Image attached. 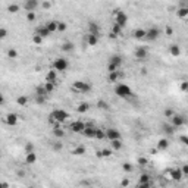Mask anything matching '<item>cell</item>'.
Returning a JSON list of instances; mask_svg holds the SVG:
<instances>
[{
  "label": "cell",
  "mask_w": 188,
  "mask_h": 188,
  "mask_svg": "<svg viewBox=\"0 0 188 188\" xmlns=\"http://www.w3.org/2000/svg\"><path fill=\"white\" fill-rule=\"evenodd\" d=\"M115 94L121 98H129L132 94H134V91H132V88L129 85H126V84H116V87H115Z\"/></svg>",
  "instance_id": "cell-1"
},
{
  "label": "cell",
  "mask_w": 188,
  "mask_h": 188,
  "mask_svg": "<svg viewBox=\"0 0 188 188\" xmlns=\"http://www.w3.org/2000/svg\"><path fill=\"white\" fill-rule=\"evenodd\" d=\"M113 15H115V24L119 25L121 28H125L126 24H128V16H126V13L122 12V10H119V9H116L113 10Z\"/></svg>",
  "instance_id": "cell-2"
},
{
  "label": "cell",
  "mask_w": 188,
  "mask_h": 188,
  "mask_svg": "<svg viewBox=\"0 0 188 188\" xmlns=\"http://www.w3.org/2000/svg\"><path fill=\"white\" fill-rule=\"evenodd\" d=\"M49 116L55 119V122H57V123H63L66 119L69 118V113H68L66 110H63V109H56V110H53V112H51Z\"/></svg>",
  "instance_id": "cell-3"
},
{
  "label": "cell",
  "mask_w": 188,
  "mask_h": 188,
  "mask_svg": "<svg viewBox=\"0 0 188 188\" xmlns=\"http://www.w3.org/2000/svg\"><path fill=\"white\" fill-rule=\"evenodd\" d=\"M69 68V62L66 60L65 57H57L55 59V62H53V69L55 71H59V72H65L66 69Z\"/></svg>",
  "instance_id": "cell-4"
},
{
  "label": "cell",
  "mask_w": 188,
  "mask_h": 188,
  "mask_svg": "<svg viewBox=\"0 0 188 188\" xmlns=\"http://www.w3.org/2000/svg\"><path fill=\"white\" fill-rule=\"evenodd\" d=\"M72 90L76 91V93H81V94H85L91 90V85L85 81H75L72 84Z\"/></svg>",
  "instance_id": "cell-5"
},
{
  "label": "cell",
  "mask_w": 188,
  "mask_h": 188,
  "mask_svg": "<svg viewBox=\"0 0 188 188\" xmlns=\"http://www.w3.org/2000/svg\"><path fill=\"white\" fill-rule=\"evenodd\" d=\"M187 123V118L184 115L181 113H175L173 116L171 118V125L173 128H179V126H184Z\"/></svg>",
  "instance_id": "cell-6"
},
{
  "label": "cell",
  "mask_w": 188,
  "mask_h": 188,
  "mask_svg": "<svg viewBox=\"0 0 188 188\" xmlns=\"http://www.w3.org/2000/svg\"><path fill=\"white\" fill-rule=\"evenodd\" d=\"M159 37H160V30H159L157 27H151V28L146 30V40L154 41V40H157Z\"/></svg>",
  "instance_id": "cell-7"
},
{
  "label": "cell",
  "mask_w": 188,
  "mask_h": 188,
  "mask_svg": "<svg viewBox=\"0 0 188 188\" xmlns=\"http://www.w3.org/2000/svg\"><path fill=\"white\" fill-rule=\"evenodd\" d=\"M105 134H106V138L109 140V141H113V140H122L121 132L118 131L116 128H107L106 131H105Z\"/></svg>",
  "instance_id": "cell-8"
},
{
  "label": "cell",
  "mask_w": 188,
  "mask_h": 188,
  "mask_svg": "<svg viewBox=\"0 0 188 188\" xmlns=\"http://www.w3.org/2000/svg\"><path fill=\"white\" fill-rule=\"evenodd\" d=\"M85 126H87V123H84L82 121H75L69 125V129L75 134H82V131L85 129Z\"/></svg>",
  "instance_id": "cell-9"
},
{
  "label": "cell",
  "mask_w": 188,
  "mask_h": 188,
  "mask_svg": "<svg viewBox=\"0 0 188 188\" xmlns=\"http://www.w3.org/2000/svg\"><path fill=\"white\" fill-rule=\"evenodd\" d=\"M40 6V2L38 0H27L24 3V9L27 10V13L28 12H35V9Z\"/></svg>",
  "instance_id": "cell-10"
},
{
  "label": "cell",
  "mask_w": 188,
  "mask_h": 188,
  "mask_svg": "<svg viewBox=\"0 0 188 188\" xmlns=\"http://www.w3.org/2000/svg\"><path fill=\"white\" fill-rule=\"evenodd\" d=\"M147 55H148V51L146 47H137L135 51H134V56H135L137 60H146V59H147Z\"/></svg>",
  "instance_id": "cell-11"
},
{
  "label": "cell",
  "mask_w": 188,
  "mask_h": 188,
  "mask_svg": "<svg viewBox=\"0 0 188 188\" xmlns=\"http://www.w3.org/2000/svg\"><path fill=\"white\" fill-rule=\"evenodd\" d=\"M96 129H97V128H94V126H91V125H87L85 129L82 131V135L87 137V138H96Z\"/></svg>",
  "instance_id": "cell-12"
},
{
  "label": "cell",
  "mask_w": 188,
  "mask_h": 188,
  "mask_svg": "<svg viewBox=\"0 0 188 188\" xmlns=\"http://www.w3.org/2000/svg\"><path fill=\"white\" fill-rule=\"evenodd\" d=\"M88 34H93V35H98L100 37V25L97 22H94V21H91L90 24H88Z\"/></svg>",
  "instance_id": "cell-13"
},
{
  "label": "cell",
  "mask_w": 188,
  "mask_h": 188,
  "mask_svg": "<svg viewBox=\"0 0 188 188\" xmlns=\"http://www.w3.org/2000/svg\"><path fill=\"white\" fill-rule=\"evenodd\" d=\"M34 34L40 35L43 40H44V38H47V37L50 35V33L47 31V28H46L44 25H40V27H37V28H35V33H34Z\"/></svg>",
  "instance_id": "cell-14"
},
{
  "label": "cell",
  "mask_w": 188,
  "mask_h": 188,
  "mask_svg": "<svg viewBox=\"0 0 188 188\" xmlns=\"http://www.w3.org/2000/svg\"><path fill=\"white\" fill-rule=\"evenodd\" d=\"M18 115L16 113H8L6 115V118H5V121H6V123L8 125H10V126H15L18 123Z\"/></svg>",
  "instance_id": "cell-15"
},
{
  "label": "cell",
  "mask_w": 188,
  "mask_h": 188,
  "mask_svg": "<svg viewBox=\"0 0 188 188\" xmlns=\"http://www.w3.org/2000/svg\"><path fill=\"white\" fill-rule=\"evenodd\" d=\"M53 135H55L56 138H63V137H65V131L62 129L60 123H55V125H53Z\"/></svg>",
  "instance_id": "cell-16"
},
{
  "label": "cell",
  "mask_w": 188,
  "mask_h": 188,
  "mask_svg": "<svg viewBox=\"0 0 188 188\" xmlns=\"http://www.w3.org/2000/svg\"><path fill=\"white\" fill-rule=\"evenodd\" d=\"M168 148H169V141H168V138H160L157 141V148H156V150L165 151V150H168Z\"/></svg>",
  "instance_id": "cell-17"
},
{
  "label": "cell",
  "mask_w": 188,
  "mask_h": 188,
  "mask_svg": "<svg viewBox=\"0 0 188 188\" xmlns=\"http://www.w3.org/2000/svg\"><path fill=\"white\" fill-rule=\"evenodd\" d=\"M57 81V72L55 69H51L49 71L47 74H46V82H51V84H56Z\"/></svg>",
  "instance_id": "cell-18"
},
{
  "label": "cell",
  "mask_w": 188,
  "mask_h": 188,
  "mask_svg": "<svg viewBox=\"0 0 188 188\" xmlns=\"http://www.w3.org/2000/svg\"><path fill=\"white\" fill-rule=\"evenodd\" d=\"M132 37L135 40H144L146 38V30L144 28H137L134 33H132Z\"/></svg>",
  "instance_id": "cell-19"
},
{
  "label": "cell",
  "mask_w": 188,
  "mask_h": 188,
  "mask_svg": "<svg viewBox=\"0 0 188 188\" xmlns=\"http://www.w3.org/2000/svg\"><path fill=\"white\" fill-rule=\"evenodd\" d=\"M162 131L165 132V135H173L175 131H176V128H173L171 123H163L162 125Z\"/></svg>",
  "instance_id": "cell-20"
},
{
  "label": "cell",
  "mask_w": 188,
  "mask_h": 188,
  "mask_svg": "<svg viewBox=\"0 0 188 188\" xmlns=\"http://www.w3.org/2000/svg\"><path fill=\"white\" fill-rule=\"evenodd\" d=\"M37 162V153H27L25 154V163L27 165H34Z\"/></svg>",
  "instance_id": "cell-21"
},
{
  "label": "cell",
  "mask_w": 188,
  "mask_h": 188,
  "mask_svg": "<svg viewBox=\"0 0 188 188\" xmlns=\"http://www.w3.org/2000/svg\"><path fill=\"white\" fill-rule=\"evenodd\" d=\"M121 76H122V74H121L119 71H116V72H112V74L107 75V80H109V82L115 84V82H118L121 80Z\"/></svg>",
  "instance_id": "cell-22"
},
{
  "label": "cell",
  "mask_w": 188,
  "mask_h": 188,
  "mask_svg": "<svg viewBox=\"0 0 188 188\" xmlns=\"http://www.w3.org/2000/svg\"><path fill=\"white\" fill-rule=\"evenodd\" d=\"M109 63L121 68V65H122V57L119 56V55H113V56H110V59H109Z\"/></svg>",
  "instance_id": "cell-23"
},
{
  "label": "cell",
  "mask_w": 188,
  "mask_h": 188,
  "mask_svg": "<svg viewBox=\"0 0 188 188\" xmlns=\"http://www.w3.org/2000/svg\"><path fill=\"white\" fill-rule=\"evenodd\" d=\"M46 28H47V31H49L50 34L56 33L57 31V21H49V22H46V25H44Z\"/></svg>",
  "instance_id": "cell-24"
},
{
  "label": "cell",
  "mask_w": 188,
  "mask_h": 188,
  "mask_svg": "<svg viewBox=\"0 0 188 188\" xmlns=\"http://www.w3.org/2000/svg\"><path fill=\"white\" fill-rule=\"evenodd\" d=\"M97 43H98V35H93V34H88V35H87V44H88L90 47L97 46Z\"/></svg>",
  "instance_id": "cell-25"
},
{
  "label": "cell",
  "mask_w": 188,
  "mask_h": 188,
  "mask_svg": "<svg viewBox=\"0 0 188 188\" xmlns=\"http://www.w3.org/2000/svg\"><path fill=\"white\" fill-rule=\"evenodd\" d=\"M171 178L173 181H181L182 178H184V175H182L181 169H172L171 171Z\"/></svg>",
  "instance_id": "cell-26"
},
{
  "label": "cell",
  "mask_w": 188,
  "mask_h": 188,
  "mask_svg": "<svg viewBox=\"0 0 188 188\" xmlns=\"http://www.w3.org/2000/svg\"><path fill=\"white\" fill-rule=\"evenodd\" d=\"M169 51H171V55L173 57H178L181 55V47L178 44H171V47H169Z\"/></svg>",
  "instance_id": "cell-27"
},
{
  "label": "cell",
  "mask_w": 188,
  "mask_h": 188,
  "mask_svg": "<svg viewBox=\"0 0 188 188\" xmlns=\"http://www.w3.org/2000/svg\"><path fill=\"white\" fill-rule=\"evenodd\" d=\"M88 109H90V105H88L87 101H82V103H80V105H78V107H76L78 113H85Z\"/></svg>",
  "instance_id": "cell-28"
},
{
  "label": "cell",
  "mask_w": 188,
  "mask_h": 188,
  "mask_svg": "<svg viewBox=\"0 0 188 188\" xmlns=\"http://www.w3.org/2000/svg\"><path fill=\"white\" fill-rule=\"evenodd\" d=\"M35 96H43V97H49V94H47V91L44 90V87L43 85H38V87H35Z\"/></svg>",
  "instance_id": "cell-29"
},
{
  "label": "cell",
  "mask_w": 188,
  "mask_h": 188,
  "mask_svg": "<svg viewBox=\"0 0 188 188\" xmlns=\"http://www.w3.org/2000/svg\"><path fill=\"white\" fill-rule=\"evenodd\" d=\"M110 144H112V150L119 151L122 148V140H113V141H110Z\"/></svg>",
  "instance_id": "cell-30"
},
{
  "label": "cell",
  "mask_w": 188,
  "mask_h": 188,
  "mask_svg": "<svg viewBox=\"0 0 188 188\" xmlns=\"http://www.w3.org/2000/svg\"><path fill=\"white\" fill-rule=\"evenodd\" d=\"M74 43H72V41H65V43H63V44H62V50H63V51H66V53H68V51H72V50H74Z\"/></svg>",
  "instance_id": "cell-31"
},
{
  "label": "cell",
  "mask_w": 188,
  "mask_h": 188,
  "mask_svg": "<svg viewBox=\"0 0 188 188\" xmlns=\"http://www.w3.org/2000/svg\"><path fill=\"white\" fill-rule=\"evenodd\" d=\"M176 15H178L179 18H182V19H184V18H187L188 16V8H187V6H182V8H179L178 10H176Z\"/></svg>",
  "instance_id": "cell-32"
},
{
  "label": "cell",
  "mask_w": 188,
  "mask_h": 188,
  "mask_svg": "<svg viewBox=\"0 0 188 188\" xmlns=\"http://www.w3.org/2000/svg\"><path fill=\"white\" fill-rule=\"evenodd\" d=\"M110 34H113V35H116V37H119V35H122V28H121L119 25L113 24L112 25V31H110Z\"/></svg>",
  "instance_id": "cell-33"
},
{
  "label": "cell",
  "mask_w": 188,
  "mask_h": 188,
  "mask_svg": "<svg viewBox=\"0 0 188 188\" xmlns=\"http://www.w3.org/2000/svg\"><path fill=\"white\" fill-rule=\"evenodd\" d=\"M72 154H74V156L85 154V147H84V146H78V147H75L74 150H72Z\"/></svg>",
  "instance_id": "cell-34"
},
{
  "label": "cell",
  "mask_w": 188,
  "mask_h": 188,
  "mask_svg": "<svg viewBox=\"0 0 188 188\" xmlns=\"http://www.w3.org/2000/svg\"><path fill=\"white\" fill-rule=\"evenodd\" d=\"M44 90L47 91V94H50V93H53L55 91V88H56V84H51V82H46L44 85Z\"/></svg>",
  "instance_id": "cell-35"
},
{
  "label": "cell",
  "mask_w": 188,
  "mask_h": 188,
  "mask_svg": "<svg viewBox=\"0 0 188 188\" xmlns=\"http://www.w3.org/2000/svg\"><path fill=\"white\" fill-rule=\"evenodd\" d=\"M8 12L9 13H16V12H19V5H16V3H10L8 6Z\"/></svg>",
  "instance_id": "cell-36"
},
{
  "label": "cell",
  "mask_w": 188,
  "mask_h": 188,
  "mask_svg": "<svg viewBox=\"0 0 188 188\" xmlns=\"http://www.w3.org/2000/svg\"><path fill=\"white\" fill-rule=\"evenodd\" d=\"M16 103L19 106H27V105H28V97H27V96H19V97L16 98Z\"/></svg>",
  "instance_id": "cell-37"
},
{
  "label": "cell",
  "mask_w": 188,
  "mask_h": 188,
  "mask_svg": "<svg viewBox=\"0 0 188 188\" xmlns=\"http://www.w3.org/2000/svg\"><path fill=\"white\" fill-rule=\"evenodd\" d=\"M150 182V175L148 173H141V176H140L138 179V184H147Z\"/></svg>",
  "instance_id": "cell-38"
},
{
  "label": "cell",
  "mask_w": 188,
  "mask_h": 188,
  "mask_svg": "<svg viewBox=\"0 0 188 188\" xmlns=\"http://www.w3.org/2000/svg\"><path fill=\"white\" fill-rule=\"evenodd\" d=\"M66 28H68L66 22H63V21H57V31H59V33H65Z\"/></svg>",
  "instance_id": "cell-39"
},
{
  "label": "cell",
  "mask_w": 188,
  "mask_h": 188,
  "mask_svg": "<svg viewBox=\"0 0 188 188\" xmlns=\"http://www.w3.org/2000/svg\"><path fill=\"white\" fill-rule=\"evenodd\" d=\"M100 154H101V157H110L113 154V150L112 148H103V150H100Z\"/></svg>",
  "instance_id": "cell-40"
},
{
  "label": "cell",
  "mask_w": 188,
  "mask_h": 188,
  "mask_svg": "<svg viewBox=\"0 0 188 188\" xmlns=\"http://www.w3.org/2000/svg\"><path fill=\"white\" fill-rule=\"evenodd\" d=\"M96 138H97V140H105V138H106V134H105V131H103V129H100V128H97V129H96Z\"/></svg>",
  "instance_id": "cell-41"
},
{
  "label": "cell",
  "mask_w": 188,
  "mask_h": 188,
  "mask_svg": "<svg viewBox=\"0 0 188 188\" xmlns=\"http://www.w3.org/2000/svg\"><path fill=\"white\" fill-rule=\"evenodd\" d=\"M8 57H9V59H16V57H18V51L15 49H9L8 50Z\"/></svg>",
  "instance_id": "cell-42"
},
{
  "label": "cell",
  "mask_w": 188,
  "mask_h": 188,
  "mask_svg": "<svg viewBox=\"0 0 188 188\" xmlns=\"http://www.w3.org/2000/svg\"><path fill=\"white\" fill-rule=\"evenodd\" d=\"M122 169L125 172H132L134 171V166L131 163H128V162H125V163H122Z\"/></svg>",
  "instance_id": "cell-43"
},
{
  "label": "cell",
  "mask_w": 188,
  "mask_h": 188,
  "mask_svg": "<svg viewBox=\"0 0 188 188\" xmlns=\"http://www.w3.org/2000/svg\"><path fill=\"white\" fill-rule=\"evenodd\" d=\"M97 107H98V109H103V110H107V109H109V105H107L106 101H103V100H98V101H97Z\"/></svg>",
  "instance_id": "cell-44"
},
{
  "label": "cell",
  "mask_w": 188,
  "mask_h": 188,
  "mask_svg": "<svg viewBox=\"0 0 188 188\" xmlns=\"http://www.w3.org/2000/svg\"><path fill=\"white\" fill-rule=\"evenodd\" d=\"M47 101V97H43V96H35V103L37 105H44Z\"/></svg>",
  "instance_id": "cell-45"
},
{
  "label": "cell",
  "mask_w": 188,
  "mask_h": 188,
  "mask_svg": "<svg viewBox=\"0 0 188 188\" xmlns=\"http://www.w3.org/2000/svg\"><path fill=\"white\" fill-rule=\"evenodd\" d=\"M34 151H35V147H34L31 143H28V144L25 146V154H27V153H34Z\"/></svg>",
  "instance_id": "cell-46"
},
{
  "label": "cell",
  "mask_w": 188,
  "mask_h": 188,
  "mask_svg": "<svg viewBox=\"0 0 188 188\" xmlns=\"http://www.w3.org/2000/svg\"><path fill=\"white\" fill-rule=\"evenodd\" d=\"M27 19H28L30 22H34V21L37 19V15H35V12H28V13H27Z\"/></svg>",
  "instance_id": "cell-47"
},
{
  "label": "cell",
  "mask_w": 188,
  "mask_h": 188,
  "mask_svg": "<svg viewBox=\"0 0 188 188\" xmlns=\"http://www.w3.org/2000/svg\"><path fill=\"white\" fill-rule=\"evenodd\" d=\"M62 148H63V144H62L60 141H56V143L53 144V150H55V151H60Z\"/></svg>",
  "instance_id": "cell-48"
},
{
  "label": "cell",
  "mask_w": 188,
  "mask_h": 188,
  "mask_svg": "<svg viewBox=\"0 0 188 188\" xmlns=\"http://www.w3.org/2000/svg\"><path fill=\"white\" fill-rule=\"evenodd\" d=\"M116 71H119V68H118V66L112 65V63H109V65H107V72H109V74H112V72H116Z\"/></svg>",
  "instance_id": "cell-49"
},
{
  "label": "cell",
  "mask_w": 188,
  "mask_h": 188,
  "mask_svg": "<svg viewBox=\"0 0 188 188\" xmlns=\"http://www.w3.org/2000/svg\"><path fill=\"white\" fill-rule=\"evenodd\" d=\"M6 37H8V30L2 27V28H0V40H5Z\"/></svg>",
  "instance_id": "cell-50"
},
{
  "label": "cell",
  "mask_w": 188,
  "mask_h": 188,
  "mask_svg": "<svg viewBox=\"0 0 188 188\" xmlns=\"http://www.w3.org/2000/svg\"><path fill=\"white\" fill-rule=\"evenodd\" d=\"M33 43H34V44H41V43H43V38H41L40 35L34 34V35H33Z\"/></svg>",
  "instance_id": "cell-51"
},
{
  "label": "cell",
  "mask_w": 188,
  "mask_h": 188,
  "mask_svg": "<svg viewBox=\"0 0 188 188\" xmlns=\"http://www.w3.org/2000/svg\"><path fill=\"white\" fill-rule=\"evenodd\" d=\"M163 115H165V118H169V119H171L172 116L175 115V112H173L172 109H166V110L163 112Z\"/></svg>",
  "instance_id": "cell-52"
},
{
  "label": "cell",
  "mask_w": 188,
  "mask_h": 188,
  "mask_svg": "<svg viewBox=\"0 0 188 188\" xmlns=\"http://www.w3.org/2000/svg\"><path fill=\"white\" fill-rule=\"evenodd\" d=\"M179 141L182 143V144H184V146H187V144H188V137H187V135H181V137H179Z\"/></svg>",
  "instance_id": "cell-53"
},
{
  "label": "cell",
  "mask_w": 188,
  "mask_h": 188,
  "mask_svg": "<svg viewBox=\"0 0 188 188\" xmlns=\"http://www.w3.org/2000/svg\"><path fill=\"white\" fill-rule=\"evenodd\" d=\"M121 185H122V188L128 187V185H129V178H123L122 182H121Z\"/></svg>",
  "instance_id": "cell-54"
},
{
  "label": "cell",
  "mask_w": 188,
  "mask_h": 188,
  "mask_svg": "<svg viewBox=\"0 0 188 188\" xmlns=\"http://www.w3.org/2000/svg\"><path fill=\"white\" fill-rule=\"evenodd\" d=\"M138 165H140V166H146V165H147V159H146V157H140V159H138Z\"/></svg>",
  "instance_id": "cell-55"
},
{
  "label": "cell",
  "mask_w": 188,
  "mask_h": 188,
  "mask_svg": "<svg viewBox=\"0 0 188 188\" xmlns=\"http://www.w3.org/2000/svg\"><path fill=\"white\" fill-rule=\"evenodd\" d=\"M181 172H182V175H184V176H187V175H188V165H184V166H182V169H181Z\"/></svg>",
  "instance_id": "cell-56"
},
{
  "label": "cell",
  "mask_w": 188,
  "mask_h": 188,
  "mask_svg": "<svg viewBox=\"0 0 188 188\" xmlns=\"http://www.w3.org/2000/svg\"><path fill=\"white\" fill-rule=\"evenodd\" d=\"M181 90H182V91H187L188 90V82L187 81H182V84H181Z\"/></svg>",
  "instance_id": "cell-57"
},
{
  "label": "cell",
  "mask_w": 188,
  "mask_h": 188,
  "mask_svg": "<svg viewBox=\"0 0 188 188\" xmlns=\"http://www.w3.org/2000/svg\"><path fill=\"white\" fill-rule=\"evenodd\" d=\"M41 6H43L44 9H49V8H51V2H43Z\"/></svg>",
  "instance_id": "cell-58"
},
{
  "label": "cell",
  "mask_w": 188,
  "mask_h": 188,
  "mask_svg": "<svg viewBox=\"0 0 188 188\" xmlns=\"http://www.w3.org/2000/svg\"><path fill=\"white\" fill-rule=\"evenodd\" d=\"M151 185H150V182H147V184H137V188H150Z\"/></svg>",
  "instance_id": "cell-59"
},
{
  "label": "cell",
  "mask_w": 188,
  "mask_h": 188,
  "mask_svg": "<svg viewBox=\"0 0 188 188\" xmlns=\"http://www.w3.org/2000/svg\"><path fill=\"white\" fill-rule=\"evenodd\" d=\"M166 34H168V35H172V28L171 27H166Z\"/></svg>",
  "instance_id": "cell-60"
},
{
  "label": "cell",
  "mask_w": 188,
  "mask_h": 188,
  "mask_svg": "<svg viewBox=\"0 0 188 188\" xmlns=\"http://www.w3.org/2000/svg\"><path fill=\"white\" fill-rule=\"evenodd\" d=\"M3 103H5V97H3V94L0 93V106H2Z\"/></svg>",
  "instance_id": "cell-61"
},
{
  "label": "cell",
  "mask_w": 188,
  "mask_h": 188,
  "mask_svg": "<svg viewBox=\"0 0 188 188\" xmlns=\"http://www.w3.org/2000/svg\"><path fill=\"white\" fill-rule=\"evenodd\" d=\"M2 187H3V188H9V182H2Z\"/></svg>",
  "instance_id": "cell-62"
},
{
  "label": "cell",
  "mask_w": 188,
  "mask_h": 188,
  "mask_svg": "<svg viewBox=\"0 0 188 188\" xmlns=\"http://www.w3.org/2000/svg\"><path fill=\"white\" fill-rule=\"evenodd\" d=\"M18 175H19V176H24L25 172H24V171H18Z\"/></svg>",
  "instance_id": "cell-63"
},
{
  "label": "cell",
  "mask_w": 188,
  "mask_h": 188,
  "mask_svg": "<svg viewBox=\"0 0 188 188\" xmlns=\"http://www.w3.org/2000/svg\"><path fill=\"white\" fill-rule=\"evenodd\" d=\"M0 188H3V187H2V182H0Z\"/></svg>",
  "instance_id": "cell-64"
}]
</instances>
